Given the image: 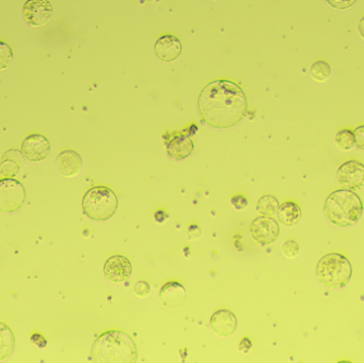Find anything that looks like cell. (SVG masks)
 Wrapping results in <instances>:
<instances>
[{
  "instance_id": "16",
  "label": "cell",
  "mask_w": 364,
  "mask_h": 363,
  "mask_svg": "<svg viewBox=\"0 0 364 363\" xmlns=\"http://www.w3.org/2000/svg\"><path fill=\"white\" fill-rule=\"evenodd\" d=\"M193 151V142L187 134L174 136L167 144V153L176 160H182L191 156Z\"/></svg>"
},
{
  "instance_id": "13",
  "label": "cell",
  "mask_w": 364,
  "mask_h": 363,
  "mask_svg": "<svg viewBox=\"0 0 364 363\" xmlns=\"http://www.w3.org/2000/svg\"><path fill=\"white\" fill-rule=\"evenodd\" d=\"M161 303L168 309L176 310L184 305L187 298L186 288L176 281H169L159 290Z\"/></svg>"
},
{
  "instance_id": "25",
  "label": "cell",
  "mask_w": 364,
  "mask_h": 363,
  "mask_svg": "<svg viewBox=\"0 0 364 363\" xmlns=\"http://www.w3.org/2000/svg\"><path fill=\"white\" fill-rule=\"evenodd\" d=\"M231 203L237 211H242L248 206V199L242 194H236L231 199Z\"/></svg>"
},
{
  "instance_id": "27",
  "label": "cell",
  "mask_w": 364,
  "mask_h": 363,
  "mask_svg": "<svg viewBox=\"0 0 364 363\" xmlns=\"http://www.w3.org/2000/svg\"><path fill=\"white\" fill-rule=\"evenodd\" d=\"M0 46H1V65L5 63V59H7V65H9L11 63L12 58H14L11 48L8 45H6L5 43H1Z\"/></svg>"
},
{
  "instance_id": "24",
  "label": "cell",
  "mask_w": 364,
  "mask_h": 363,
  "mask_svg": "<svg viewBox=\"0 0 364 363\" xmlns=\"http://www.w3.org/2000/svg\"><path fill=\"white\" fill-rule=\"evenodd\" d=\"M134 290H135V294L140 297V298H146V297L150 295L151 286L146 281H139L135 284Z\"/></svg>"
},
{
  "instance_id": "4",
  "label": "cell",
  "mask_w": 364,
  "mask_h": 363,
  "mask_svg": "<svg viewBox=\"0 0 364 363\" xmlns=\"http://www.w3.org/2000/svg\"><path fill=\"white\" fill-rule=\"evenodd\" d=\"M316 275L323 286L338 290L344 288L350 281L353 267L346 256L334 252L326 254L318 261Z\"/></svg>"
},
{
  "instance_id": "19",
  "label": "cell",
  "mask_w": 364,
  "mask_h": 363,
  "mask_svg": "<svg viewBox=\"0 0 364 363\" xmlns=\"http://www.w3.org/2000/svg\"><path fill=\"white\" fill-rule=\"evenodd\" d=\"M279 201L278 199L274 198V196L266 194V196H261L259 202H257V209L263 217H270L278 214L279 211Z\"/></svg>"
},
{
  "instance_id": "17",
  "label": "cell",
  "mask_w": 364,
  "mask_h": 363,
  "mask_svg": "<svg viewBox=\"0 0 364 363\" xmlns=\"http://www.w3.org/2000/svg\"><path fill=\"white\" fill-rule=\"evenodd\" d=\"M24 155L23 153L16 151V149H10L1 159V166H0V174L1 177L11 179L16 177L20 172L21 168L24 166Z\"/></svg>"
},
{
  "instance_id": "22",
  "label": "cell",
  "mask_w": 364,
  "mask_h": 363,
  "mask_svg": "<svg viewBox=\"0 0 364 363\" xmlns=\"http://www.w3.org/2000/svg\"><path fill=\"white\" fill-rule=\"evenodd\" d=\"M336 143L342 151H349L355 147V134L350 130H341L336 135Z\"/></svg>"
},
{
  "instance_id": "23",
  "label": "cell",
  "mask_w": 364,
  "mask_h": 363,
  "mask_svg": "<svg viewBox=\"0 0 364 363\" xmlns=\"http://www.w3.org/2000/svg\"><path fill=\"white\" fill-rule=\"evenodd\" d=\"M299 245L295 241H287L282 245V253L285 258H294L299 254Z\"/></svg>"
},
{
  "instance_id": "26",
  "label": "cell",
  "mask_w": 364,
  "mask_h": 363,
  "mask_svg": "<svg viewBox=\"0 0 364 363\" xmlns=\"http://www.w3.org/2000/svg\"><path fill=\"white\" fill-rule=\"evenodd\" d=\"M355 145L358 149L364 151V125L355 128Z\"/></svg>"
},
{
  "instance_id": "2",
  "label": "cell",
  "mask_w": 364,
  "mask_h": 363,
  "mask_svg": "<svg viewBox=\"0 0 364 363\" xmlns=\"http://www.w3.org/2000/svg\"><path fill=\"white\" fill-rule=\"evenodd\" d=\"M91 357L95 363H136L137 345L129 333L108 330L95 340Z\"/></svg>"
},
{
  "instance_id": "7",
  "label": "cell",
  "mask_w": 364,
  "mask_h": 363,
  "mask_svg": "<svg viewBox=\"0 0 364 363\" xmlns=\"http://www.w3.org/2000/svg\"><path fill=\"white\" fill-rule=\"evenodd\" d=\"M338 185L348 191H359L364 188V164L358 160L344 162L336 172Z\"/></svg>"
},
{
  "instance_id": "20",
  "label": "cell",
  "mask_w": 364,
  "mask_h": 363,
  "mask_svg": "<svg viewBox=\"0 0 364 363\" xmlns=\"http://www.w3.org/2000/svg\"><path fill=\"white\" fill-rule=\"evenodd\" d=\"M0 330H1V357H0V360L3 361L14 352L16 339H14L11 329L4 322L0 324Z\"/></svg>"
},
{
  "instance_id": "11",
  "label": "cell",
  "mask_w": 364,
  "mask_h": 363,
  "mask_svg": "<svg viewBox=\"0 0 364 363\" xmlns=\"http://www.w3.org/2000/svg\"><path fill=\"white\" fill-rule=\"evenodd\" d=\"M23 14L27 23L33 27L46 25L53 14V6L46 0H31L24 4Z\"/></svg>"
},
{
  "instance_id": "10",
  "label": "cell",
  "mask_w": 364,
  "mask_h": 363,
  "mask_svg": "<svg viewBox=\"0 0 364 363\" xmlns=\"http://www.w3.org/2000/svg\"><path fill=\"white\" fill-rule=\"evenodd\" d=\"M50 141L41 134L31 135L23 141V155L31 162H43L50 155Z\"/></svg>"
},
{
  "instance_id": "6",
  "label": "cell",
  "mask_w": 364,
  "mask_h": 363,
  "mask_svg": "<svg viewBox=\"0 0 364 363\" xmlns=\"http://www.w3.org/2000/svg\"><path fill=\"white\" fill-rule=\"evenodd\" d=\"M26 200V190L22 183L14 179L0 181V211L14 213L18 211Z\"/></svg>"
},
{
  "instance_id": "8",
  "label": "cell",
  "mask_w": 364,
  "mask_h": 363,
  "mask_svg": "<svg viewBox=\"0 0 364 363\" xmlns=\"http://www.w3.org/2000/svg\"><path fill=\"white\" fill-rule=\"evenodd\" d=\"M250 233L253 241L257 245H272L280 234V226L274 218L261 216L253 220L250 226Z\"/></svg>"
},
{
  "instance_id": "5",
  "label": "cell",
  "mask_w": 364,
  "mask_h": 363,
  "mask_svg": "<svg viewBox=\"0 0 364 363\" xmlns=\"http://www.w3.org/2000/svg\"><path fill=\"white\" fill-rule=\"evenodd\" d=\"M118 196L106 186L90 188L82 198V211L95 221H107L118 211Z\"/></svg>"
},
{
  "instance_id": "29",
  "label": "cell",
  "mask_w": 364,
  "mask_h": 363,
  "mask_svg": "<svg viewBox=\"0 0 364 363\" xmlns=\"http://www.w3.org/2000/svg\"><path fill=\"white\" fill-rule=\"evenodd\" d=\"M187 235L191 239H198L201 236V228L197 224H191L187 230Z\"/></svg>"
},
{
  "instance_id": "30",
  "label": "cell",
  "mask_w": 364,
  "mask_h": 363,
  "mask_svg": "<svg viewBox=\"0 0 364 363\" xmlns=\"http://www.w3.org/2000/svg\"><path fill=\"white\" fill-rule=\"evenodd\" d=\"M251 347H252V342H251V340L249 339V337H244V339H242V341H240V352L247 354V352L251 349Z\"/></svg>"
},
{
  "instance_id": "34",
  "label": "cell",
  "mask_w": 364,
  "mask_h": 363,
  "mask_svg": "<svg viewBox=\"0 0 364 363\" xmlns=\"http://www.w3.org/2000/svg\"><path fill=\"white\" fill-rule=\"evenodd\" d=\"M336 363H353V362H351V361L341 360V361H338V362H336Z\"/></svg>"
},
{
  "instance_id": "31",
  "label": "cell",
  "mask_w": 364,
  "mask_h": 363,
  "mask_svg": "<svg viewBox=\"0 0 364 363\" xmlns=\"http://www.w3.org/2000/svg\"><path fill=\"white\" fill-rule=\"evenodd\" d=\"M31 341H33L36 345L39 346V347H46V344H48L43 335H39V333L33 335V337H31Z\"/></svg>"
},
{
  "instance_id": "12",
  "label": "cell",
  "mask_w": 364,
  "mask_h": 363,
  "mask_svg": "<svg viewBox=\"0 0 364 363\" xmlns=\"http://www.w3.org/2000/svg\"><path fill=\"white\" fill-rule=\"evenodd\" d=\"M210 326L218 337H230L237 329V318L230 310L219 309L210 316Z\"/></svg>"
},
{
  "instance_id": "18",
  "label": "cell",
  "mask_w": 364,
  "mask_h": 363,
  "mask_svg": "<svg viewBox=\"0 0 364 363\" xmlns=\"http://www.w3.org/2000/svg\"><path fill=\"white\" fill-rule=\"evenodd\" d=\"M278 220L283 226H295L301 219V209L295 202H285L279 207Z\"/></svg>"
},
{
  "instance_id": "32",
  "label": "cell",
  "mask_w": 364,
  "mask_h": 363,
  "mask_svg": "<svg viewBox=\"0 0 364 363\" xmlns=\"http://www.w3.org/2000/svg\"><path fill=\"white\" fill-rule=\"evenodd\" d=\"M154 217L157 222L161 223V222H164L166 219H167L168 215L165 213V211H157L156 213H155Z\"/></svg>"
},
{
  "instance_id": "1",
  "label": "cell",
  "mask_w": 364,
  "mask_h": 363,
  "mask_svg": "<svg viewBox=\"0 0 364 363\" xmlns=\"http://www.w3.org/2000/svg\"><path fill=\"white\" fill-rule=\"evenodd\" d=\"M198 107L202 121L218 130H229L246 115L248 100L240 85L229 80H216L203 88Z\"/></svg>"
},
{
  "instance_id": "3",
  "label": "cell",
  "mask_w": 364,
  "mask_h": 363,
  "mask_svg": "<svg viewBox=\"0 0 364 363\" xmlns=\"http://www.w3.org/2000/svg\"><path fill=\"white\" fill-rule=\"evenodd\" d=\"M363 209L360 196L348 190H336L326 199V216L332 224L338 228H349L357 223Z\"/></svg>"
},
{
  "instance_id": "14",
  "label": "cell",
  "mask_w": 364,
  "mask_h": 363,
  "mask_svg": "<svg viewBox=\"0 0 364 363\" xmlns=\"http://www.w3.org/2000/svg\"><path fill=\"white\" fill-rule=\"evenodd\" d=\"M155 55L164 62L176 61L182 53V43L180 38L171 34L161 36L155 43Z\"/></svg>"
},
{
  "instance_id": "15",
  "label": "cell",
  "mask_w": 364,
  "mask_h": 363,
  "mask_svg": "<svg viewBox=\"0 0 364 363\" xmlns=\"http://www.w3.org/2000/svg\"><path fill=\"white\" fill-rule=\"evenodd\" d=\"M56 168L65 177H74L82 168V159L77 152L67 149L61 152L56 158Z\"/></svg>"
},
{
  "instance_id": "28",
  "label": "cell",
  "mask_w": 364,
  "mask_h": 363,
  "mask_svg": "<svg viewBox=\"0 0 364 363\" xmlns=\"http://www.w3.org/2000/svg\"><path fill=\"white\" fill-rule=\"evenodd\" d=\"M328 4L332 6V8L338 9V10H344V9L350 8L353 4H355V0H351V1H345V0H338V1H334V0H328Z\"/></svg>"
},
{
  "instance_id": "9",
  "label": "cell",
  "mask_w": 364,
  "mask_h": 363,
  "mask_svg": "<svg viewBox=\"0 0 364 363\" xmlns=\"http://www.w3.org/2000/svg\"><path fill=\"white\" fill-rule=\"evenodd\" d=\"M133 265L127 256L116 254L107 258L104 264V275L114 283H123L131 278Z\"/></svg>"
},
{
  "instance_id": "21",
  "label": "cell",
  "mask_w": 364,
  "mask_h": 363,
  "mask_svg": "<svg viewBox=\"0 0 364 363\" xmlns=\"http://www.w3.org/2000/svg\"><path fill=\"white\" fill-rule=\"evenodd\" d=\"M311 76L317 83H323L331 76V66L326 61H316L310 68Z\"/></svg>"
},
{
  "instance_id": "33",
  "label": "cell",
  "mask_w": 364,
  "mask_h": 363,
  "mask_svg": "<svg viewBox=\"0 0 364 363\" xmlns=\"http://www.w3.org/2000/svg\"><path fill=\"white\" fill-rule=\"evenodd\" d=\"M358 31H359L360 36L364 38V17L360 19L359 25H358Z\"/></svg>"
}]
</instances>
